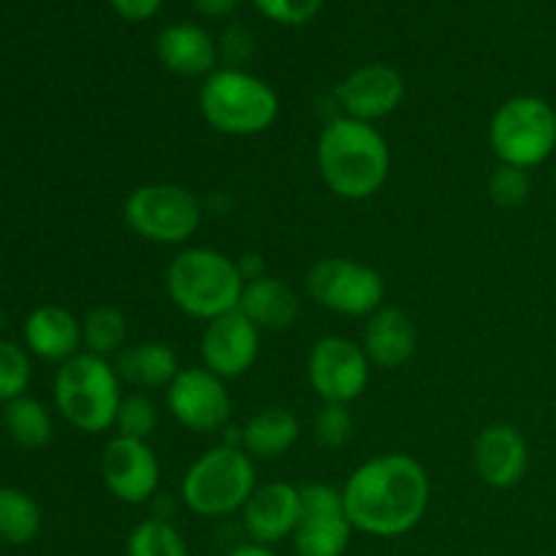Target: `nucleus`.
Here are the masks:
<instances>
[{
	"label": "nucleus",
	"instance_id": "24",
	"mask_svg": "<svg viewBox=\"0 0 556 556\" xmlns=\"http://www.w3.org/2000/svg\"><path fill=\"white\" fill-rule=\"evenodd\" d=\"M3 427L5 434L22 448H43L54 434L52 416L33 396H16V400L5 402Z\"/></svg>",
	"mask_w": 556,
	"mask_h": 556
},
{
	"label": "nucleus",
	"instance_id": "33",
	"mask_svg": "<svg viewBox=\"0 0 556 556\" xmlns=\"http://www.w3.org/2000/svg\"><path fill=\"white\" fill-rule=\"evenodd\" d=\"M217 52L226 60V68H242L253 58V36L244 27H228L217 41Z\"/></svg>",
	"mask_w": 556,
	"mask_h": 556
},
{
	"label": "nucleus",
	"instance_id": "13",
	"mask_svg": "<svg viewBox=\"0 0 556 556\" xmlns=\"http://www.w3.org/2000/svg\"><path fill=\"white\" fill-rule=\"evenodd\" d=\"M161 459L147 440L112 438L101 456L106 492L125 505H144L161 489Z\"/></svg>",
	"mask_w": 556,
	"mask_h": 556
},
{
	"label": "nucleus",
	"instance_id": "32",
	"mask_svg": "<svg viewBox=\"0 0 556 556\" xmlns=\"http://www.w3.org/2000/svg\"><path fill=\"white\" fill-rule=\"evenodd\" d=\"M261 16L286 27L307 25L324 9V0H253Z\"/></svg>",
	"mask_w": 556,
	"mask_h": 556
},
{
	"label": "nucleus",
	"instance_id": "19",
	"mask_svg": "<svg viewBox=\"0 0 556 556\" xmlns=\"http://www.w3.org/2000/svg\"><path fill=\"white\" fill-rule=\"evenodd\" d=\"M155 54L161 65L182 79H206L217 71V41L210 30L193 22H177L157 33Z\"/></svg>",
	"mask_w": 556,
	"mask_h": 556
},
{
	"label": "nucleus",
	"instance_id": "10",
	"mask_svg": "<svg viewBox=\"0 0 556 556\" xmlns=\"http://www.w3.org/2000/svg\"><path fill=\"white\" fill-rule=\"evenodd\" d=\"M372 364L364 353L362 342L342 334H329L315 340L307 356V380L324 405H348L367 391Z\"/></svg>",
	"mask_w": 556,
	"mask_h": 556
},
{
	"label": "nucleus",
	"instance_id": "30",
	"mask_svg": "<svg viewBox=\"0 0 556 556\" xmlns=\"http://www.w3.org/2000/svg\"><path fill=\"white\" fill-rule=\"evenodd\" d=\"M353 429L356 424H353L348 405H320L313 418V440L318 448L326 451L345 448L353 438Z\"/></svg>",
	"mask_w": 556,
	"mask_h": 556
},
{
	"label": "nucleus",
	"instance_id": "4",
	"mask_svg": "<svg viewBox=\"0 0 556 556\" xmlns=\"http://www.w3.org/2000/svg\"><path fill=\"white\" fill-rule=\"evenodd\" d=\"M199 112L212 130L233 139L266 134L280 117V96L244 68H217L201 81Z\"/></svg>",
	"mask_w": 556,
	"mask_h": 556
},
{
	"label": "nucleus",
	"instance_id": "35",
	"mask_svg": "<svg viewBox=\"0 0 556 556\" xmlns=\"http://www.w3.org/2000/svg\"><path fill=\"white\" fill-rule=\"evenodd\" d=\"M242 0H193V9L206 20H226L239 9Z\"/></svg>",
	"mask_w": 556,
	"mask_h": 556
},
{
	"label": "nucleus",
	"instance_id": "1",
	"mask_svg": "<svg viewBox=\"0 0 556 556\" xmlns=\"http://www.w3.org/2000/svg\"><path fill=\"white\" fill-rule=\"evenodd\" d=\"M342 503L356 532L369 538H402L427 516L432 481L421 462L391 451L362 462L348 476Z\"/></svg>",
	"mask_w": 556,
	"mask_h": 556
},
{
	"label": "nucleus",
	"instance_id": "3",
	"mask_svg": "<svg viewBox=\"0 0 556 556\" xmlns=\"http://www.w3.org/2000/svg\"><path fill=\"white\" fill-rule=\"evenodd\" d=\"M242 291L237 258L215 248L179 250L166 269V293L174 307L204 324L239 309Z\"/></svg>",
	"mask_w": 556,
	"mask_h": 556
},
{
	"label": "nucleus",
	"instance_id": "21",
	"mask_svg": "<svg viewBox=\"0 0 556 556\" xmlns=\"http://www.w3.org/2000/svg\"><path fill=\"white\" fill-rule=\"evenodd\" d=\"M239 309L261 331H288L299 320L302 302H299V293L286 280L264 275L244 282Z\"/></svg>",
	"mask_w": 556,
	"mask_h": 556
},
{
	"label": "nucleus",
	"instance_id": "22",
	"mask_svg": "<svg viewBox=\"0 0 556 556\" xmlns=\"http://www.w3.org/2000/svg\"><path fill=\"white\" fill-rule=\"evenodd\" d=\"M119 380L128 383L134 391H155L168 389L172 380L179 375V356L172 345L161 340L136 342V345L123 348L114 362Z\"/></svg>",
	"mask_w": 556,
	"mask_h": 556
},
{
	"label": "nucleus",
	"instance_id": "29",
	"mask_svg": "<svg viewBox=\"0 0 556 556\" xmlns=\"http://www.w3.org/2000/svg\"><path fill=\"white\" fill-rule=\"evenodd\" d=\"M30 378L33 367L25 348L11 340H0V402L25 396Z\"/></svg>",
	"mask_w": 556,
	"mask_h": 556
},
{
	"label": "nucleus",
	"instance_id": "7",
	"mask_svg": "<svg viewBox=\"0 0 556 556\" xmlns=\"http://www.w3.org/2000/svg\"><path fill=\"white\" fill-rule=\"evenodd\" d=\"M489 147L503 166H541L556 150V109L541 96H514L489 123Z\"/></svg>",
	"mask_w": 556,
	"mask_h": 556
},
{
	"label": "nucleus",
	"instance_id": "9",
	"mask_svg": "<svg viewBox=\"0 0 556 556\" xmlns=\"http://www.w3.org/2000/svg\"><path fill=\"white\" fill-rule=\"evenodd\" d=\"M307 296L318 307L345 318H369L386 304V280L378 269L356 258H320L304 277Z\"/></svg>",
	"mask_w": 556,
	"mask_h": 556
},
{
	"label": "nucleus",
	"instance_id": "17",
	"mask_svg": "<svg viewBox=\"0 0 556 556\" xmlns=\"http://www.w3.org/2000/svg\"><path fill=\"white\" fill-rule=\"evenodd\" d=\"M302 519V489L286 481H269L255 486L242 508V527L250 543L275 546L296 532Z\"/></svg>",
	"mask_w": 556,
	"mask_h": 556
},
{
	"label": "nucleus",
	"instance_id": "11",
	"mask_svg": "<svg viewBox=\"0 0 556 556\" xmlns=\"http://www.w3.org/2000/svg\"><path fill=\"white\" fill-rule=\"evenodd\" d=\"M166 407L188 432L217 434L231 424L233 402L226 380L206 367H185L166 389Z\"/></svg>",
	"mask_w": 556,
	"mask_h": 556
},
{
	"label": "nucleus",
	"instance_id": "15",
	"mask_svg": "<svg viewBox=\"0 0 556 556\" xmlns=\"http://www.w3.org/2000/svg\"><path fill=\"white\" fill-rule=\"evenodd\" d=\"M337 106L342 117L362 119V123H380L391 117L405 101V79L396 68L386 63H367L351 71L334 90Z\"/></svg>",
	"mask_w": 556,
	"mask_h": 556
},
{
	"label": "nucleus",
	"instance_id": "12",
	"mask_svg": "<svg viewBox=\"0 0 556 556\" xmlns=\"http://www.w3.org/2000/svg\"><path fill=\"white\" fill-rule=\"evenodd\" d=\"M302 489V519L293 532L296 556H342L351 546L353 525L345 514L342 489L309 481Z\"/></svg>",
	"mask_w": 556,
	"mask_h": 556
},
{
	"label": "nucleus",
	"instance_id": "20",
	"mask_svg": "<svg viewBox=\"0 0 556 556\" xmlns=\"http://www.w3.org/2000/svg\"><path fill=\"white\" fill-rule=\"evenodd\" d=\"M25 348L43 362L65 364L81 353V320L60 304H41L25 320Z\"/></svg>",
	"mask_w": 556,
	"mask_h": 556
},
{
	"label": "nucleus",
	"instance_id": "36",
	"mask_svg": "<svg viewBox=\"0 0 556 556\" xmlns=\"http://www.w3.org/2000/svg\"><path fill=\"white\" fill-rule=\"evenodd\" d=\"M237 264H239V271H242L244 282L255 280V277H264V275H266L264 261H261V255H255V253L242 255V258H237Z\"/></svg>",
	"mask_w": 556,
	"mask_h": 556
},
{
	"label": "nucleus",
	"instance_id": "6",
	"mask_svg": "<svg viewBox=\"0 0 556 556\" xmlns=\"http://www.w3.org/2000/svg\"><path fill=\"white\" fill-rule=\"evenodd\" d=\"M255 486H258L255 459H250L239 445L220 443L204 451L185 470L179 500L190 514L201 519H220L242 510Z\"/></svg>",
	"mask_w": 556,
	"mask_h": 556
},
{
	"label": "nucleus",
	"instance_id": "31",
	"mask_svg": "<svg viewBox=\"0 0 556 556\" xmlns=\"http://www.w3.org/2000/svg\"><path fill=\"white\" fill-rule=\"evenodd\" d=\"M486 190L492 204L503 206V210H516V206L525 204L532 193L530 172L516 166H503V163H500V166L489 174Z\"/></svg>",
	"mask_w": 556,
	"mask_h": 556
},
{
	"label": "nucleus",
	"instance_id": "5",
	"mask_svg": "<svg viewBox=\"0 0 556 556\" xmlns=\"http://www.w3.org/2000/svg\"><path fill=\"white\" fill-rule=\"evenodd\" d=\"M54 407L74 429L101 434L114 429L117 407L123 402V380L109 358L81 351L54 375Z\"/></svg>",
	"mask_w": 556,
	"mask_h": 556
},
{
	"label": "nucleus",
	"instance_id": "8",
	"mask_svg": "<svg viewBox=\"0 0 556 556\" xmlns=\"http://www.w3.org/2000/svg\"><path fill=\"white\" fill-rule=\"evenodd\" d=\"M123 217L130 231L161 248H182L199 233L204 210L195 193L174 182H147L128 193Z\"/></svg>",
	"mask_w": 556,
	"mask_h": 556
},
{
	"label": "nucleus",
	"instance_id": "16",
	"mask_svg": "<svg viewBox=\"0 0 556 556\" xmlns=\"http://www.w3.org/2000/svg\"><path fill=\"white\" fill-rule=\"evenodd\" d=\"M472 467L486 486H519L530 470V443L514 424H489L472 443Z\"/></svg>",
	"mask_w": 556,
	"mask_h": 556
},
{
	"label": "nucleus",
	"instance_id": "34",
	"mask_svg": "<svg viewBox=\"0 0 556 556\" xmlns=\"http://www.w3.org/2000/svg\"><path fill=\"white\" fill-rule=\"evenodd\" d=\"M163 0H109L114 11L128 22H147L161 11Z\"/></svg>",
	"mask_w": 556,
	"mask_h": 556
},
{
	"label": "nucleus",
	"instance_id": "14",
	"mask_svg": "<svg viewBox=\"0 0 556 556\" xmlns=\"http://www.w3.org/2000/svg\"><path fill=\"white\" fill-rule=\"evenodd\" d=\"M199 353L201 367L215 372L217 378H242L258 362L261 329L242 309H233V313L220 315L204 326Z\"/></svg>",
	"mask_w": 556,
	"mask_h": 556
},
{
	"label": "nucleus",
	"instance_id": "23",
	"mask_svg": "<svg viewBox=\"0 0 556 556\" xmlns=\"http://www.w3.org/2000/svg\"><path fill=\"white\" fill-rule=\"evenodd\" d=\"M302 438L299 418L286 407H264L239 427V448L255 462L286 456Z\"/></svg>",
	"mask_w": 556,
	"mask_h": 556
},
{
	"label": "nucleus",
	"instance_id": "26",
	"mask_svg": "<svg viewBox=\"0 0 556 556\" xmlns=\"http://www.w3.org/2000/svg\"><path fill=\"white\" fill-rule=\"evenodd\" d=\"M81 345L92 356H117L128 348V318L117 307H96L81 320Z\"/></svg>",
	"mask_w": 556,
	"mask_h": 556
},
{
	"label": "nucleus",
	"instance_id": "27",
	"mask_svg": "<svg viewBox=\"0 0 556 556\" xmlns=\"http://www.w3.org/2000/svg\"><path fill=\"white\" fill-rule=\"evenodd\" d=\"M125 556H190L188 541L168 519L139 521L125 541Z\"/></svg>",
	"mask_w": 556,
	"mask_h": 556
},
{
	"label": "nucleus",
	"instance_id": "28",
	"mask_svg": "<svg viewBox=\"0 0 556 556\" xmlns=\"http://www.w3.org/2000/svg\"><path fill=\"white\" fill-rule=\"evenodd\" d=\"M157 424H161V410H157V402L147 391L123 394L117 418H114V429H117L119 438L150 440L155 434Z\"/></svg>",
	"mask_w": 556,
	"mask_h": 556
},
{
	"label": "nucleus",
	"instance_id": "2",
	"mask_svg": "<svg viewBox=\"0 0 556 556\" xmlns=\"http://www.w3.org/2000/svg\"><path fill=\"white\" fill-rule=\"evenodd\" d=\"M315 163L324 185L337 199L367 201L389 182L391 150L375 125L337 117L320 130Z\"/></svg>",
	"mask_w": 556,
	"mask_h": 556
},
{
	"label": "nucleus",
	"instance_id": "37",
	"mask_svg": "<svg viewBox=\"0 0 556 556\" xmlns=\"http://www.w3.org/2000/svg\"><path fill=\"white\" fill-rule=\"evenodd\" d=\"M226 556H277L269 546H261V543H242V546L231 548Z\"/></svg>",
	"mask_w": 556,
	"mask_h": 556
},
{
	"label": "nucleus",
	"instance_id": "25",
	"mask_svg": "<svg viewBox=\"0 0 556 556\" xmlns=\"http://www.w3.org/2000/svg\"><path fill=\"white\" fill-rule=\"evenodd\" d=\"M41 530V508L22 489H0V541L27 546Z\"/></svg>",
	"mask_w": 556,
	"mask_h": 556
},
{
	"label": "nucleus",
	"instance_id": "18",
	"mask_svg": "<svg viewBox=\"0 0 556 556\" xmlns=\"http://www.w3.org/2000/svg\"><path fill=\"white\" fill-rule=\"evenodd\" d=\"M362 348L369 364L383 372H394L413 362L418 351V331L410 315L400 307L383 304L367 318L362 334Z\"/></svg>",
	"mask_w": 556,
	"mask_h": 556
}]
</instances>
